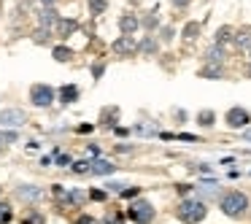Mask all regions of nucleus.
<instances>
[{
	"mask_svg": "<svg viewBox=\"0 0 251 224\" xmlns=\"http://www.w3.org/2000/svg\"><path fill=\"white\" fill-rule=\"evenodd\" d=\"M219 211L224 213L227 219H243L249 213V195L246 192H224L222 200H219Z\"/></svg>",
	"mask_w": 251,
	"mask_h": 224,
	"instance_id": "obj_1",
	"label": "nucleus"
},
{
	"mask_svg": "<svg viewBox=\"0 0 251 224\" xmlns=\"http://www.w3.org/2000/svg\"><path fill=\"white\" fill-rule=\"evenodd\" d=\"M208 216V205L200 197H184V200L176 205V219L184 224H200Z\"/></svg>",
	"mask_w": 251,
	"mask_h": 224,
	"instance_id": "obj_2",
	"label": "nucleus"
},
{
	"mask_svg": "<svg viewBox=\"0 0 251 224\" xmlns=\"http://www.w3.org/2000/svg\"><path fill=\"white\" fill-rule=\"evenodd\" d=\"M127 219L135 224H151L157 219V208L149 200H132L130 208H127Z\"/></svg>",
	"mask_w": 251,
	"mask_h": 224,
	"instance_id": "obj_3",
	"label": "nucleus"
},
{
	"mask_svg": "<svg viewBox=\"0 0 251 224\" xmlns=\"http://www.w3.org/2000/svg\"><path fill=\"white\" fill-rule=\"evenodd\" d=\"M54 100H57V92L49 84H33V87H30V103H33L35 108H49Z\"/></svg>",
	"mask_w": 251,
	"mask_h": 224,
	"instance_id": "obj_4",
	"label": "nucleus"
},
{
	"mask_svg": "<svg viewBox=\"0 0 251 224\" xmlns=\"http://www.w3.org/2000/svg\"><path fill=\"white\" fill-rule=\"evenodd\" d=\"M224 124H227L229 130H249L251 114L243 108V105H232V108L224 114Z\"/></svg>",
	"mask_w": 251,
	"mask_h": 224,
	"instance_id": "obj_5",
	"label": "nucleus"
},
{
	"mask_svg": "<svg viewBox=\"0 0 251 224\" xmlns=\"http://www.w3.org/2000/svg\"><path fill=\"white\" fill-rule=\"evenodd\" d=\"M111 51H114L116 57H132V54H138L135 35H119V38L111 44Z\"/></svg>",
	"mask_w": 251,
	"mask_h": 224,
	"instance_id": "obj_6",
	"label": "nucleus"
},
{
	"mask_svg": "<svg viewBox=\"0 0 251 224\" xmlns=\"http://www.w3.org/2000/svg\"><path fill=\"white\" fill-rule=\"evenodd\" d=\"M195 197H200L202 202L205 200H222V186L216 184V178H205L200 186H195Z\"/></svg>",
	"mask_w": 251,
	"mask_h": 224,
	"instance_id": "obj_7",
	"label": "nucleus"
},
{
	"mask_svg": "<svg viewBox=\"0 0 251 224\" xmlns=\"http://www.w3.org/2000/svg\"><path fill=\"white\" fill-rule=\"evenodd\" d=\"M27 122V114L22 108H6L0 111V127H22Z\"/></svg>",
	"mask_w": 251,
	"mask_h": 224,
	"instance_id": "obj_8",
	"label": "nucleus"
},
{
	"mask_svg": "<svg viewBox=\"0 0 251 224\" xmlns=\"http://www.w3.org/2000/svg\"><path fill=\"white\" fill-rule=\"evenodd\" d=\"M224 60H227V46L211 44L202 51V62H205V65H224Z\"/></svg>",
	"mask_w": 251,
	"mask_h": 224,
	"instance_id": "obj_9",
	"label": "nucleus"
},
{
	"mask_svg": "<svg viewBox=\"0 0 251 224\" xmlns=\"http://www.w3.org/2000/svg\"><path fill=\"white\" fill-rule=\"evenodd\" d=\"M14 195H17L19 200H25V202H38L41 197H44V189L35 186V184H19L17 189H14Z\"/></svg>",
	"mask_w": 251,
	"mask_h": 224,
	"instance_id": "obj_10",
	"label": "nucleus"
},
{
	"mask_svg": "<svg viewBox=\"0 0 251 224\" xmlns=\"http://www.w3.org/2000/svg\"><path fill=\"white\" fill-rule=\"evenodd\" d=\"M138 27H141V17H138V14L127 11V14L119 17V33L122 35H135Z\"/></svg>",
	"mask_w": 251,
	"mask_h": 224,
	"instance_id": "obj_11",
	"label": "nucleus"
},
{
	"mask_svg": "<svg viewBox=\"0 0 251 224\" xmlns=\"http://www.w3.org/2000/svg\"><path fill=\"white\" fill-rule=\"evenodd\" d=\"M157 51H159V38L157 35H143V38L138 41V54L157 57Z\"/></svg>",
	"mask_w": 251,
	"mask_h": 224,
	"instance_id": "obj_12",
	"label": "nucleus"
},
{
	"mask_svg": "<svg viewBox=\"0 0 251 224\" xmlns=\"http://www.w3.org/2000/svg\"><path fill=\"white\" fill-rule=\"evenodd\" d=\"M141 27L149 30V35H151L154 30L162 27V19H159V11H157V8H149V11L141 14Z\"/></svg>",
	"mask_w": 251,
	"mask_h": 224,
	"instance_id": "obj_13",
	"label": "nucleus"
},
{
	"mask_svg": "<svg viewBox=\"0 0 251 224\" xmlns=\"http://www.w3.org/2000/svg\"><path fill=\"white\" fill-rule=\"evenodd\" d=\"M235 49H240V51H251V27L246 25V27H238L235 30Z\"/></svg>",
	"mask_w": 251,
	"mask_h": 224,
	"instance_id": "obj_14",
	"label": "nucleus"
},
{
	"mask_svg": "<svg viewBox=\"0 0 251 224\" xmlns=\"http://www.w3.org/2000/svg\"><path fill=\"white\" fill-rule=\"evenodd\" d=\"M197 76L208 78V81H219V78L227 76V71H224V65H202L200 71H197Z\"/></svg>",
	"mask_w": 251,
	"mask_h": 224,
	"instance_id": "obj_15",
	"label": "nucleus"
},
{
	"mask_svg": "<svg viewBox=\"0 0 251 224\" xmlns=\"http://www.w3.org/2000/svg\"><path fill=\"white\" fill-rule=\"evenodd\" d=\"M235 41V27L232 25H222V27L213 33V44H219V46H227V44H232Z\"/></svg>",
	"mask_w": 251,
	"mask_h": 224,
	"instance_id": "obj_16",
	"label": "nucleus"
},
{
	"mask_svg": "<svg viewBox=\"0 0 251 224\" xmlns=\"http://www.w3.org/2000/svg\"><path fill=\"white\" fill-rule=\"evenodd\" d=\"M57 95H60V103L62 105H71V103H76V100H78V87H76V84H62Z\"/></svg>",
	"mask_w": 251,
	"mask_h": 224,
	"instance_id": "obj_17",
	"label": "nucleus"
},
{
	"mask_svg": "<svg viewBox=\"0 0 251 224\" xmlns=\"http://www.w3.org/2000/svg\"><path fill=\"white\" fill-rule=\"evenodd\" d=\"M200 33H202V25L200 22H186L184 30H181V38H184L186 44H195V41L200 38Z\"/></svg>",
	"mask_w": 251,
	"mask_h": 224,
	"instance_id": "obj_18",
	"label": "nucleus"
},
{
	"mask_svg": "<svg viewBox=\"0 0 251 224\" xmlns=\"http://www.w3.org/2000/svg\"><path fill=\"white\" fill-rule=\"evenodd\" d=\"M57 22H60V14H57L54 8H41L38 11V27L51 30V25H57Z\"/></svg>",
	"mask_w": 251,
	"mask_h": 224,
	"instance_id": "obj_19",
	"label": "nucleus"
},
{
	"mask_svg": "<svg viewBox=\"0 0 251 224\" xmlns=\"http://www.w3.org/2000/svg\"><path fill=\"white\" fill-rule=\"evenodd\" d=\"M114 170H116V165H111L108 159L98 157V159H92V170H89V173L92 175H111Z\"/></svg>",
	"mask_w": 251,
	"mask_h": 224,
	"instance_id": "obj_20",
	"label": "nucleus"
},
{
	"mask_svg": "<svg viewBox=\"0 0 251 224\" xmlns=\"http://www.w3.org/2000/svg\"><path fill=\"white\" fill-rule=\"evenodd\" d=\"M195 122L202 127V130H211V127L216 124V111H211V108H202V111H197Z\"/></svg>",
	"mask_w": 251,
	"mask_h": 224,
	"instance_id": "obj_21",
	"label": "nucleus"
},
{
	"mask_svg": "<svg viewBox=\"0 0 251 224\" xmlns=\"http://www.w3.org/2000/svg\"><path fill=\"white\" fill-rule=\"evenodd\" d=\"M73 33H78V22L76 19H62L60 17V22H57V35L68 38V35H73Z\"/></svg>",
	"mask_w": 251,
	"mask_h": 224,
	"instance_id": "obj_22",
	"label": "nucleus"
},
{
	"mask_svg": "<svg viewBox=\"0 0 251 224\" xmlns=\"http://www.w3.org/2000/svg\"><path fill=\"white\" fill-rule=\"evenodd\" d=\"M100 122H103V127H114L116 122H119V108H103Z\"/></svg>",
	"mask_w": 251,
	"mask_h": 224,
	"instance_id": "obj_23",
	"label": "nucleus"
},
{
	"mask_svg": "<svg viewBox=\"0 0 251 224\" xmlns=\"http://www.w3.org/2000/svg\"><path fill=\"white\" fill-rule=\"evenodd\" d=\"M33 44H38V46L51 44V30H49V27H35V33H33Z\"/></svg>",
	"mask_w": 251,
	"mask_h": 224,
	"instance_id": "obj_24",
	"label": "nucleus"
},
{
	"mask_svg": "<svg viewBox=\"0 0 251 224\" xmlns=\"http://www.w3.org/2000/svg\"><path fill=\"white\" fill-rule=\"evenodd\" d=\"M51 57H54L57 62H68L73 57V49L71 46H54V49H51Z\"/></svg>",
	"mask_w": 251,
	"mask_h": 224,
	"instance_id": "obj_25",
	"label": "nucleus"
},
{
	"mask_svg": "<svg viewBox=\"0 0 251 224\" xmlns=\"http://www.w3.org/2000/svg\"><path fill=\"white\" fill-rule=\"evenodd\" d=\"M87 6H89V14H92V17H100V14L108 8V0H87Z\"/></svg>",
	"mask_w": 251,
	"mask_h": 224,
	"instance_id": "obj_26",
	"label": "nucleus"
},
{
	"mask_svg": "<svg viewBox=\"0 0 251 224\" xmlns=\"http://www.w3.org/2000/svg\"><path fill=\"white\" fill-rule=\"evenodd\" d=\"M125 216L127 213H119V211H108L103 219H100V224H125Z\"/></svg>",
	"mask_w": 251,
	"mask_h": 224,
	"instance_id": "obj_27",
	"label": "nucleus"
},
{
	"mask_svg": "<svg viewBox=\"0 0 251 224\" xmlns=\"http://www.w3.org/2000/svg\"><path fill=\"white\" fill-rule=\"evenodd\" d=\"M173 38H176L173 25H165V27H159V44H170Z\"/></svg>",
	"mask_w": 251,
	"mask_h": 224,
	"instance_id": "obj_28",
	"label": "nucleus"
},
{
	"mask_svg": "<svg viewBox=\"0 0 251 224\" xmlns=\"http://www.w3.org/2000/svg\"><path fill=\"white\" fill-rule=\"evenodd\" d=\"M132 132H138V135H159V130L154 124H135Z\"/></svg>",
	"mask_w": 251,
	"mask_h": 224,
	"instance_id": "obj_29",
	"label": "nucleus"
},
{
	"mask_svg": "<svg viewBox=\"0 0 251 224\" xmlns=\"http://www.w3.org/2000/svg\"><path fill=\"white\" fill-rule=\"evenodd\" d=\"M73 173H89V170H92V162H89V159H78V162H73Z\"/></svg>",
	"mask_w": 251,
	"mask_h": 224,
	"instance_id": "obj_30",
	"label": "nucleus"
},
{
	"mask_svg": "<svg viewBox=\"0 0 251 224\" xmlns=\"http://www.w3.org/2000/svg\"><path fill=\"white\" fill-rule=\"evenodd\" d=\"M22 224H46V219H44V213L33 211L30 216H25V219H22Z\"/></svg>",
	"mask_w": 251,
	"mask_h": 224,
	"instance_id": "obj_31",
	"label": "nucleus"
},
{
	"mask_svg": "<svg viewBox=\"0 0 251 224\" xmlns=\"http://www.w3.org/2000/svg\"><path fill=\"white\" fill-rule=\"evenodd\" d=\"M8 222H11V205L0 202V224H8Z\"/></svg>",
	"mask_w": 251,
	"mask_h": 224,
	"instance_id": "obj_32",
	"label": "nucleus"
},
{
	"mask_svg": "<svg viewBox=\"0 0 251 224\" xmlns=\"http://www.w3.org/2000/svg\"><path fill=\"white\" fill-rule=\"evenodd\" d=\"M84 200H87V192H81V189H73L71 192V205H81Z\"/></svg>",
	"mask_w": 251,
	"mask_h": 224,
	"instance_id": "obj_33",
	"label": "nucleus"
},
{
	"mask_svg": "<svg viewBox=\"0 0 251 224\" xmlns=\"http://www.w3.org/2000/svg\"><path fill=\"white\" fill-rule=\"evenodd\" d=\"M57 165H62V168H65V165H73L71 154H57Z\"/></svg>",
	"mask_w": 251,
	"mask_h": 224,
	"instance_id": "obj_34",
	"label": "nucleus"
},
{
	"mask_svg": "<svg viewBox=\"0 0 251 224\" xmlns=\"http://www.w3.org/2000/svg\"><path fill=\"white\" fill-rule=\"evenodd\" d=\"M195 170H197V173H202V175H211L213 173V168H211V165H205V162H200Z\"/></svg>",
	"mask_w": 251,
	"mask_h": 224,
	"instance_id": "obj_35",
	"label": "nucleus"
},
{
	"mask_svg": "<svg viewBox=\"0 0 251 224\" xmlns=\"http://www.w3.org/2000/svg\"><path fill=\"white\" fill-rule=\"evenodd\" d=\"M138 195H141V189H138V186H130V189L122 192V197H127V200H130V197H138Z\"/></svg>",
	"mask_w": 251,
	"mask_h": 224,
	"instance_id": "obj_36",
	"label": "nucleus"
},
{
	"mask_svg": "<svg viewBox=\"0 0 251 224\" xmlns=\"http://www.w3.org/2000/svg\"><path fill=\"white\" fill-rule=\"evenodd\" d=\"M92 76H95V78L103 76V62H95V65H92Z\"/></svg>",
	"mask_w": 251,
	"mask_h": 224,
	"instance_id": "obj_37",
	"label": "nucleus"
},
{
	"mask_svg": "<svg viewBox=\"0 0 251 224\" xmlns=\"http://www.w3.org/2000/svg\"><path fill=\"white\" fill-rule=\"evenodd\" d=\"M89 197H92V200H105V189H95V192H89Z\"/></svg>",
	"mask_w": 251,
	"mask_h": 224,
	"instance_id": "obj_38",
	"label": "nucleus"
},
{
	"mask_svg": "<svg viewBox=\"0 0 251 224\" xmlns=\"http://www.w3.org/2000/svg\"><path fill=\"white\" fill-rule=\"evenodd\" d=\"M73 224H95V219H92V216H78Z\"/></svg>",
	"mask_w": 251,
	"mask_h": 224,
	"instance_id": "obj_39",
	"label": "nucleus"
},
{
	"mask_svg": "<svg viewBox=\"0 0 251 224\" xmlns=\"http://www.w3.org/2000/svg\"><path fill=\"white\" fill-rule=\"evenodd\" d=\"M176 189H178L181 195H186V192H189V189H195V186H192V184H178V186H176Z\"/></svg>",
	"mask_w": 251,
	"mask_h": 224,
	"instance_id": "obj_40",
	"label": "nucleus"
},
{
	"mask_svg": "<svg viewBox=\"0 0 251 224\" xmlns=\"http://www.w3.org/2000/svg\"><path fill=\"white\" fill-rule=\"evenodd\" d=\"M170 3H173L176 8H186V6H189V0H170Z\"/></svg>",
	"mask_w": 251,
	"mask_h": 224,
	"instance_id": "obj_41",
	"label": "nucleus"
},
{
	"mask_svg": "<svg viewBox=\"0 0 251 224\" xmlns=\"http://www.w3.org/2000/svg\"><path fill=\"white\" fill-rule=\"evenodd\" d=\"M41 3H44V8H54L57 0H41Z\"/></svg>",
	"mask_w": 251,
	"mask_h": 224,
	"instance_id": "obj_42",
	"label": "nucleus"
},
{
	"mask_svg": "<svg viewBox=\"0 0 251 224\" xmlns=\"http://www.w3.org/2000/svg\"><path fill=\"white\" fill-rule=\"evenodd\" d=\"M243 138H246V141H251V127H249V130H243Z\"/></svg>",
	"mask_w": 251,
	"mask_h": 224,
	"instance_id": "obj_43",
	"label": "nucleus"
},
{
	"mask_svg": "<svg viewBox=\"0 0 251 224\" xmlns=\"http://www.w3.org/2000/svg\"><path fill=\"white\" fill-rule=\"evenodd\" d=\"M243 73H246V78H251V62L246 65V71H243Z\"/></svg>",
	"mask_w": 251,
	"mask_h": 224,
	"instance_id": "obj_44",
	"label": "nucleus"
},
{
	"mask_svg": "<svg viewBox=\"0 0 251 224\" xmlns=\"http://www.w3.org/2000/svg\"><path fill=\"white\" fill-rule=\"evenodd\" d=\"M249 62H251V51H249Z\"/></svg>",
	"mask_w": 251,
	"mask_h": 224,
	"instance_id": "obj_45",
	"label": "nucleus"
}]
</instances>
